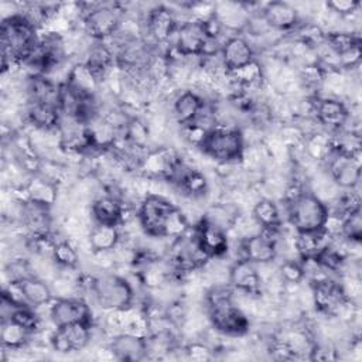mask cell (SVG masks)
<instances>
[{
	"mask_svg": "<svg viewBox=\"0 0 362 362\" xmlns=\"http://www.w3.org/2000/svg\"><path fill=\"white\" fill-rule=\"evenodd\" d=\"M325 8L329 14H334L335 17L345 20L354 17L359 11L361 3L355 0H331L325 3Z\"/></svg>",
	"mask_w": 362,
	"mask_h": 362,
	"instance_id": "cell-34",
	"label": "cell"
},
{
	"mask_svg": "<svg viewBox=\"0 0 362 362\" xmlns=\"http://www.w3.org/2000/svg\"><path fill=\"white\" fill-rule=\"evenodd\" d=\"M228 283L235 291L253 297L259 296L263 288V279L259 264L247 259H236L229 266Z\"/></svg>",
	"mask_w": 362,
	"mask_h": 362,
	"instance_id": "cell-15",
	"label": "cell"
},
{
	"mask_svg": "<svg viewBox=\"0 0 362 362\" xmlns=\"http://www.w3.org/2000/svg\"><path fill=\"white\" fill-rule=\"evenodd\" d=\"M81 8L82 31L93 41H106L122 27L124 11L119 4L93 3L81 4Z\"/></svg>",
	"mask_w": 362,
	"mask_h": 362,
	"instance_id": "cell-6",
	"label": "cell"
},
{
	"mask_svg": "<svg viewBox=\"0 0 362 362\" xmlns=\"http://www.w3.org/2000/svg\"><path fill=\"white\" fill-rule=\"evenodd\" d=\"M205 103V99L194 89H185L180 93L173 100L171 112L175 123L182 127L187 126L198 117L199 112L202 110Z\"/></svg>",
	"mask_w": 362,
	"mask_h": 362,
	"instance_id": "cell-24",
	"label": "cell"
},
{
	"mask_svg": "<svg viewBox=\"0 0 362 362\" xmlns=\"http://www.w3.org/2000/svg\"><path fill=\"white\" fill-rule=\"evenodd\" d=\"M341 238L348 242L361 243L362 238V215L361 209L351 212L342 218L341 226Z\"/></svg>",
	"mask_w": 362,
	"mask_h": 362,
	"instance_id": "cell-32",
	"label": "cell"
},
{
	"mask_svg": "<svg viewBox=\"0 0 362 362\" xmlns=\"http://www.w3.org/2000/svg\"><path fill=\"white\" fill-rule=\"evenodd\" d=\"M279 277L281 281L287 286H297L300 284L305 277H304V269L301 260L297 259H286L280 266H279Z\"/></svg>",
	"mask_w": 362,
	"mask_h": 362,
	"instance_id": "cell-33",
	"label": "cell"
},
{
	"mask_svg": "<svg viewBox=\"0 0 362 362\" xmlns=\"http://www.w3.org/2000/svg\"><path fill=\"white\" fill-rule=\"evenodd\" d=\"M178 25L180 21L177 18V13L164 4H156L148 8L141 23L143 33L147 34L151 45L168 44Z\"/></svg>",
	"mask_w": 362,
	"mask_h": 362,
	"instance_id": "cell-8",
	"label": "cell"
},
{
	"mask_svg": "<svg viewBox=\"0 0 362 362\" xmlns=\"http://www.w3.org/2000/svg\"><path fill=\"white\" fill-rule=\"evenodd\" d=\"M38 28L33 25L21 13L1 18L0 45H1V71L3 75L16 66H23L34 54L38 45Z\"/></svg>",
	"mask_w": 362,
	"mask_h": 362,
	"instance_id": "cell-2",
	"label": "cell"
},
{
	"mask_svg": "<svg viewBox=\"0 0 362 362\" xmlns=\"http://www.w3.org/2000/svg\"><path fill=\"white\" fill-rule=\"evenodd\" d=\"M23 199L47 208L55 205L58 199V182L41 173L31 174L21 187Z\"/></svg>",
	"mask_w": 362,
	"mask_h": 362,
	"instance_id": "cell-20",
	"label": "cell"
},
{
	"mask_svg": "<svg viewBox=\"0 0 362 362\" xmlns=\"http://www.w3.org/2000/svg\"><path fill=\"white\" fill-rule=\"evenodd\" d=\"M214 16L218 18L225 31H233L238 34L246 30L252 14L245 3L223 1L214 3Z\"/></svg>",
	"mask_w": 362,
	"mask_h": 362,
	"instance_id": "cell-22",
	"label": "cell"
},
{
	"mask_svg": "<svg viewBox=\"0 0 362 362\" xmlns=\"http://www.w3.org/2000/svg\"><path fill=\"white\" fill-rule=\"evenodd\" d=\"M349 106L335 96H311V119L328 132L342 130L351 117Z\"/></svg>",
	"mask_w": 362,
	"mask_h": 362,
	"instance_id": "cell-7",
	"label": "cell"
},
{
	"mask_svg": "<svg viewBox=\"0 0 362 362\" xmlns=\"http://www.w3.org/2000/svg\"><path fill=\"white\" fill-rule=\"evenodd\" d=\"M92 339V325L83 322L57 327L51 337L49 345L58 354H74L83 351Z\"/></svg>",
	"mask_w": 362,
	"mask_h": 362,
	"instance_id": "cell-12",
	"label": "cell"
},
{
	"mask_svg": "<svg viewBox=\"0 0 362 362\" xmlns=\"http://www.w3.org/2000/svg\"><path fill=\"white\" fill-rule=\"evenodd\" d=\"M221 58L226 72L239 69L256 59L250 41L240 34H232L225 38L221 47Z\"/></svg>",
	"mask_w": 362,
	"mask_h": 362,
	"instance_id": "cell-19",
	"label": "cell"
},
{
	"mask_svg": "<svg viewBox=\"0 0 362 362\" xmlns=\"http://www.w3.org/2000/svg\"><path fill=\"white\" fill-rule=\"evenodd\" d=\"M136 219L144 235L153 239L173 240L192 226L181 206L161 194H146L136 209Z\"/></svg>",
	"mask_w": 362,
	"mask_h": 362,
	"instance_id": "cell-1",
	"label": "cell"
},
{
	"mask_svg": "<svg viewBox=\"0 0 362 362\" xmlns=\"http://www.w3.org/2000/svg\"><path fill=\"white\" fill-rule=\"evenodd\" d=\"M184 351H185L187 358L191 361L204 362V361H209L212 358V348L199 341L189 342L188 345H185Z\"/></svg>",
	"mask_w": 362,
	"mask_h": 362,
	"instance_id": "cell-35",
	"label": "cell"
},
{
	"mask_svg": "<svg viewBox=\"0 0 362 362\" xmlns=\"http://www.w3.org/2000/svg\"><path fill=\"white\" fill-rule=\"evenodd\" d=\"M24 119L34 130L57 132L61 124L62 112L59 106L45 102H27L24 109Z\"/></svg>",
	"mask_w": 362,
	"mask_h": 362,
	"instance_id": "cell-21",
	"label": "cell"
},
{
	"mask_svg": "<svg viewBox=\"0 0 362 362\" xmlns=\"http://www.w3.org/2000/svg\"><path fill=\"white\" fill-rule=\"evenodd\" d=\"M10 318L13 321H16L17 324H20L23 328H25L33 335L41 329L42 320H41L40 314L35 311V308L31 307V305H18V307H16V310L13 311Z\"/></svg>",
	"mask_w": 362,
	"mask_h": 362,
	"instance_id": "cell-31",
	"label": "cell"
},
{
	"mask_svg": "<svg viewBox=\"0 0 362 362\" xmlns=\"http://www.w3.org/2000/svg\"><path fill=\"white\" fill-rule=\"evenodd\" d=\"M286 216L294 232H318L324 230L329 216V206L315 194L301 189L287 198Z\"/></svg>",
	"mask_w": 362,
	"mask_h": 362,
	"instance_id": "cell-3",
	"label": "cell"
},
{
	"mask_svg": "<svg viewBox=\"0 0 362 362\" xmlns=\"http://www.w3.org/2000/svg\"><path fill=\"white\" fill-rule=\"evenodd\" d=\"M239 257L247 259L256 264H270L276 260L277 243L262 230L239 240Z\"/></svg>",
	"mask_w": 362,
	"mask_h": 362,
	"instance_id": "cell-17",
	"label": "cell"
},
{
	"mask_svg": "<svg viewBox=\"0 0 362 362\" xmlns=\"http://www.w3.org/2000/svg\"><path fill=\"white\" fill-rule=\"evenodd\" d=\"M90 296L95 303L106 311L127 310L134 305L136 293L132 283L113 272L93 276Z\"/></svg>",
	"mask_w": 362,
	"mask_h": 362,
	"instance_id": "cell-5",
	"label": "cell"
},
{
	"mask_svg": "<svg viewBox=\"0 0 362 362\" xmlns=\"http://www.w3.org/2000/svg\"><path fill=\"white\" fill-rule=\"evenodd\" d=\"M48 315L54 328L75 322L92 325L93 321L89 304L79 296L54 297V300L48 304Z\"/></svg>",
	"mask_w": 362,
	"mask_h": 362,
	"instance_id": "cell-9",
	"label": "cell"
},
{
	"mask_svg": "<svg viewBox=\"0 0 362 362\" xmlns=\"http://www.w3.org/2000/svg\"><path fill=\"white\" fill-rule=\"evenodd\" d=\"M16 283L20 287V291L25 304L34 308L48 305L54 300V291L48 284V281L42 277L33 276Z\"/></svg>",
	"mask_w": 362,
	"mask_h": 362,
	"instance_id": "cell-26",
	"label": "cell"
},
{
	"mask_svg": "<svg viewBox=\"0 0 362 362\" xmlns=\"http://www.w3.org/2000/svg\"><path fill=\"white\" fill-rule=\"evenodd\" d=\"M122 239V232L117 225L95 223L88 233V243L90 252H110Z\"/></svg>",
	"mask_w": 362,
	"mask_h": 362,
	"instance_id": "cell-27",
	"label": "cell"
},
{
	"mask_svg": "<svg viewBox=\"0 0 362 362\" xmlns=\"http://www.w3.org/2000/svg\"><path fill=\"white\" fill-rule=\"evenodd\" d=\"M267 27L273 31H293L301 23L300 10L287 1L264 3L260 11Z\"/></svg>",
	"mask_w": 362,
	"mask_h": 362,
	"instance_id": "cell-16",
	"label": "cell"
},
{
	"mask_svg": "<svg viewBox=\"0 0 362 362\" xmlns=\"http://www.w3.org/2000/svg\"><path fill=\"white\" fill-rule=\"evenodd\" d=\"M252 219L257 223L260 230L283 228V219H281V212H280L279 204L269 197L259 198L253 204Z\"/></svg>",
	"mask_w": 362,
	"mask_h": 362,
	"instance_id": "cell-28",
	"label": "cell"
},
{
	"mask_svg": "<svg viewBox=\"0 0 362 362\" xmlns=\"http://www.w3.org/2000/svg\"><path fill=\"white\" fill-rule=\"evenodd\" d=\"M147 337L124 331L115 334L107 346L110 348L115 359L136 362L148 356Z\"/></svg>",
	"mask_w": 362,
	"mask_h": 362,
	"instance_id": "cell-18",
	"label": "cell"
},
{
	"mask_svg": "<svg viewBox=\"0 0 362 362\" xmlns=\"http://www.w3.org/2000/svg\"><path fill=\"white\" fill-rule=\"evenodd\" d=\"M52 260L59 269L75 270L79 264V252L71 240L58 239L54 246Z\"/></svg>",
	"mask_w": 362,
	"mask_h": 362,
	"instance_id": "cell-30",
	"label": "cell"
},
{
	"mask_svg": "<svg viewBox=\"0 0 362 362\" xmlns=\"http://www.w3.org/2000/svg\"><path fill=\"white\" fill-rule=\"evenodd\" d=\"M126 209L127 204L124 202V197L113 192L112 188L96 195L90 202V215L95 223L120 226L126 222Z\"/></svg>",
	"mask_w": 362,
	"mask_h": 362,
	"instance_id": "cell-14",
	"label": "cell"
},
{
	"mask_svg": "<svg viewBox=\"0 0 362 362\" xmlns=\"http://www.w3.org/2000/svg\"><path fill=\"white\" fill-rule=\"evenodd\" d=\"M192 233L199 249L206 257L222 259L228 253L229 250L228 230L205 219L204 216L192 225Z\"/></svg>",
	"mask_w": 362,
	"mask_h": 362,
	"instance_id": "cell-11",
	"label": "cell"
},
{
	"mask_svg": "<svg viewBox=\"0 0 362 362\" xmlns=\"http://www.w3.org/2000/svg\"><path fill=\"white\" fill-rule=\"evenodd\" d=\"M33 334H30L20 324L13 321L11 318L1 320L0 328V339L4 351H20L23 349L31 339Z\"/></svg>",
	"mask_w": 362,
	"mask_h": 362,
	"instance_id": "cell-29",
	"label": "cell"
},
{
	"mask_svg": "<svg viewBox=\"0 0 362 362\" xmlns=\"http://www.w3.org/2000/svg\"><path fill=\"white\" fill-rule=\"evenodd\" d=\"M100 81V83L109 76V74L116 66V57L113 49L105 41H93L86 52L85 59L82 61Z\"/></svg>",
	"mask_w": 362,
	"mask_h": 362,
	"instance_id": "cell-23",
	"label": "cell"
},
{
	"mask_svg": "<svg viewBox=\"0 0 362 362\" xmlns=\"http://www.w3.org/2000/svg\"><path fill=\"white\" fill-rule=\"evenodd\" d=\"M361 153L345 154L331 148L325 157V171L339 189H354L361 182Z\"/></svg>",
	"mask_w": 362,
	"mask_h": 362,
	"instance_id": "cell-10",
	"label": "cell"
},
{
	"mask_svg": "<svg viewBox=\"0 0 362 362\" xmlns=\"http://www.w3.org/2000/svg\"><path fill=\"white\" fill-rule=\"evenodd\" d=\"M74 92L82 96H96L98 89L100 86V81L95 76V74L81 61L74 64L64 81Z\"/></svg>",
	"mask_w": 362,
	"mask_h": 362,
	"instance_id": "cell-25",
	"label": "cell"
},
{
	"mask_svg": "<svg viewBox=\"0 0 362 362\" xmlns=\"http://www.w3.org/2000/svg\"><path fill=\"white\" fill-rule=\"evenodd\" d=\"M198 148L219 164L240 163L246 150L243 130L236 126L218 124L205 134Z\"/></svg>",
	"mask_w": 362,
	"mask_h": 362,
	"instance_id": "cell-4",
	"label": "cell"
},
{
	"mask_svg": "<svg viewBox=\"0 0 362 362\" xmlns=\"http://www.w3.org/2000/svg\"><path fill=\"white\" fill-rule=\"evenodd\" d=\"M208 37L199 20H188L178 25L170 45L184 57L199 58L204 54Z\"/></svg>",
	"mask_w": 362,
	"mask_h": 362,
	"instance_id": "cell-13",
	"label": "cell"
}]
</instances>
